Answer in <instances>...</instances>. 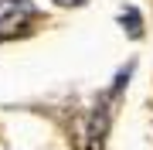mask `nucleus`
Here are the masks:
<instances>
[{"label":"nucleus","mask_w":153,"mask_h":150,"mask_svg":"<svg viewBox=\"0 0 153 150\" xmlns=\"http://www.w3.org/2000/svg\"><path fill=\"white\" fill-rule=\"evenodd\" d=\"M58 7H82V4H88V0H55Z\"/></svg>","instance_id":"obj_3"},{"label":"nucleus","mask_w":153,"mask_h":150,"mask_svg":"<svg viewBox=\"0 0 153 150\" xmlns=\"http://www.w3.org/2000/svg\"><path fill=\"white\" fill-rule=\"evenodd\" d=\"M38 10L31 0H0V41H17L31 34Z\"/></svg>","instance_id":"obj_1"},{"label":"nucleus","mask_w":153,"mask_h":150,"mask_svg":"<svg viewBox=\"0 0 153 150\" xmlns=\"http://www.w3.org/2000/svg\"><path fill=\"white\" fill-rule=\"evenodd\" d=\"M123 24H126V31H129L133 38H136V34H140V14L133 10V7H129V10H126V17H123Z\"/></svg>","instance_id":"obj_2"}]
</instances>
